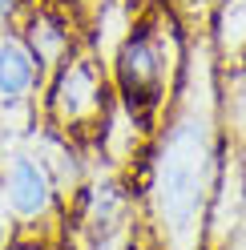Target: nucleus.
Instances as JSON below:
<instances>
[{"label":"nucleus","mask_w":246,"mask_h":250,"mask_svg":"<svg viewBox=\"0 0 246 250\" xmlns=\"http://www.w3.org/2000/svg\"><path fill=\"white\" fill-rule=\"evenodd\" d=\"M218 81L222 69L210 37H190L178 93L153 125L133 174L145 250H206L210 202L226 153Z\"/></svg>","instance_id":"nucleus-1"},{"label":"nucleus","mask_w":246,"mask_h":250,"mask_svg":"<svg viewBox=\"0 0 246 250\" xmlns=\"http://www.w3.org/2000/svg\"><path fill=\"white\" fill-rule=\"evenodd\" d=\"M186 28L165 8V0H153L142 8L125 41L109 57V81L117 101H125L142 121L158 125L165 105L174 101L182 65H186Z\"/></svg>","instance_id":"nucleus-2"},{"label":"nucleus","mask_w":246,"mask_h":250,"mask_svg":"<svg viewBox=\"0 0 246 250\" xmlns=\"http://www.w3.org/2000/svg\"><path fill=\"white\" fill-rule=\"evenodd\" d=\"M109 105H113L109 65L89 44H81L44 77V89L37 101V121H41V129L89 149L105 113H109Z\"/></svg>","instance_id":"nucleus-3"},{"label":"nucleus","mask_w":246,"mask_h":250,"mask_svg":"<svg viewBox=\"0 0 246 250\" xmlns=\"http://www.w3.org/2000/svg\"><path fill=\"white\" fill-rule=\"evenodd\" d=\"M0 206L17 222V238H37L53 246L65 234L69 194L37 149L33 133L0 149Z\"/></svg>","instance_id":"nucleus-4"},{"label":"nucleus","mask_w":246,"mask_h":250,"mask_svg":"<svg viewBox=\"0 0 246 250\" xmlns=\"http://www.w3.org/2000/svg\"><path fill=\"white\" fill-rule=\"evenodd\" d=\"M17 28H20V37L28 41V49H33L37 65L44 69V77H49L73 49L85 44L81 21L69 17L65 8L49 4V0H28V8H24V17H20Z\"/></svg>","instance_id":"nucleus-5"},{"label":"nucleus","mask_w":246,"mask_h":250,"mask_svg":"<svg viewBox=\"0 0 246 250\" xmlns=\"http://www.w3.org/2000/svg\"><path fill=\"white\" fill-rule=\"evenodd\" d=\"M210 44L218 69H234L246 61V0H218L210 17Z\"/></svg>","instance_id":"nucleus-6"},{"label":"nucleus","mask_w":246,"mask_h":250,"mask_svg":"<svg viewBox=\"0 0 246 250\" xmlns=\"http://www.w3.org/2000/svg\"><path fill=\"white\" fill-rule=\"evenodd\" d=\"M218 101H222V129L226 142L246 149V61L234 69H222L218 81Z\"/></svg>","instance_id":"nucleus-7"},{"label":"nucleus","mask_w":246,"mask_h":250,"mask_svg":"<svg viewBox=\"0 0 246 250\" xmlns=\"http://www.w3.org/2000/svg\"><path fill=\"white\" fill-rule=\"evenodd\" d=\"M49 4H57V8H65L69 17H77V21H81V28H85V21L93 17V12H97V8L105 4V0H49Z\"/></svg>","instance_id":"nucleus-8"},{"label":"nucleus","mask_w":246,"mask_h":250,"mask_svg":"<svg viewBox=\"0 0 246 250\" xmlns=\"http://www.w3.org/2000/svg\"><path fill=\"white\" fill-rule=\"evenodd\" d=\"M24 8H28V0H0V28H17Z\"/></svg>","instance_id":"nucleus-9"},{"label":"nucleus","mask_w":246,"mask_h":250,"mask_svg":"<svg viewBox=\"0 0 246 250\" xmlns=\"http://www.w3.org/2000/svg\"><path fill=\"white\" fill-rule=\"evenodd\" d=\"M222 250H246V202H242V214H238V226L230 230V238Z\"/></svg>","instance_id":"nucleus-10"},{"label":"nucleus","mask_w":246,"mask_h":250,"mask_svg":"<svg viewBox=\"0 0 246 250\" xmlns=\"http://www.w3.org/2000/svg\"><path fill=\"white\" fill-rule=\"evenodd\" d=\"M12 242H17V222L4 214V206H0V250H8Z\"/></svg>","instance_id":"nucleus-11"},{"label":"nucleus","mask_w":246,"mask_h":250,"mask_svg":"<svg viewBox=\"0 0 246 250\" xmlns=\"http://www.w3.org/2000/svg\"><path fill=\"white\" fill-rule=\"evenodd\" d=\"M8 250H49V242H37V238H17Z\"/></svg>","instance_id":"nucleus-12"}]
</instances>
